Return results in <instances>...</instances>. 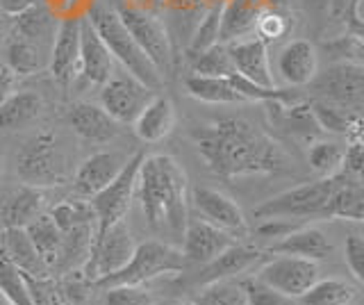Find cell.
I'll use <instances>...</instances> for the list:
<instances>
[{
  "label": "cell",
  "instance_id": "1",
  "mask_svg": "<svg viewBox=\"0 0 364 305\" xmlns=\"http://www.w3.org/2000/svg\"><path fill=\"white\" fill-rule=\"evenodd\" d=\"M208 168L223 180L276 173L287 166L282 146L246 119H223L191 132Z\"/></svg>",
  "mask_w": 364,
  "mask_h": 305
},
{
  "label": "cell",
  "instance_id": "2",
  "mask_svg": "<svg viewBox=\"0 0 364 305\" xmlns=\"http://www.w3.org/2000/svg\"><path fill=\"white\" fill-rule=\"evenodd\" d=\"M136 191L146 223L159 237L182 242L189 221V180L171 155H148L136 176Z\"/></svg>",
  "mask_w": 364,
  "mask_h": 305
},
{
  "label": "cell",
  "instance_id": "3",
  "mask_svg": "<svg viewBox=\"0 0 364 305\" xmlns=\"http://www.w3.org/2000/svg\"><path fill=\"white\" fill-rule=\"evenodd\" d=\"M87 18L96 28L100 39L105 41L114 62H119L123 71L134 75L136 80L144 82L148 89H153V92H159L164 87V75L157 71V66L151 62V58L139 48V43L134 41L128 28L123 26V21L114 12L112 5L98 0V3L89 7Z\"/></svg>",
  "mask_w": 364,
  "mask_h": 305
},
{
  "label": "cell",
  "instance_id": "4",
  "mask_svg": "<svg viewBox=\"0 0 364 305\" xmlns=\"http://www.w3.org/2000/svg\"><path fill=\"white\" fill-rule=\"evenodd\" d=\"M187 259L180 248L162 240H146L139 242L134 248L128 264L121 267L114 274L100 278L94 282V287H114V285H144V282L159 278V276H173L185 269Z\"/></svg>",
  "mask_w": 364,
  "mask_h": 305
},
{
  "label": "cell",
  "instance_id": "5",
  "mask_svg": "<svg viewBox=\"0 0 364 305\" xmlns=\"http://www.w3.org/2000/svg\"><path fill=\"white\" fill-rule=\"evenodd\" d=\"M344 180V173L318 178L316 183H305L294 189L264 200L255 208L257 219H326L328 200Z\"/></svg>",
  "mask_w": 364,
  "mask_h": 305
},
{
  "label": "cell",
  "instance_id": "6",
  "mask_svg": "<svg viewBox=\"0 0 364 305\" xmlns=\"http://www.w3.org/2000/svg\"><path fill=\"white\" fill-rule=\"evenodd\" d=\"M112 7L134 37V41L139 43V48L151 58L157 71L166 77L173 71V41H171V32L164 26V21L148 12V9L132 7L128 3H121V0L112 3Z\"/></svg>",
  "mask_w": 364,
  "mask_h": 305
},
{
  "label": "cell",
  "instance_id": "7",
  "mask_svg": "<svg viewBox=\"0 0 364 305\" xmlns=\"http://www.w3.org/2000/svg\"><path fill=\"white\" fill-rule=\"evenodd\" d=\"M66 151L53 132H41L30 139L16 157V173L21 183L32 187L60 185L66 176Z\"/></svg>",
  "mask_w": 364,
  "mask_h": 305
},
{
  "label": "cell",
  "instance_id": "8",
  "mask_svg": "<svg viewBox=\"0 0 364 305\" xmlns=\"http://www.w3.org/2000/svg\"><path fill=\"white\" fill-rule=\"evenodd\" d=\"M141 160L144 153H136L134 157H130L119 171V176L107 187H102L96 196H91L89 205L96 217V235L107 230L112 223L125 219L136 191V176H139Z\"/></svg>",
  "mask_w": 364,
  "mask_h": 305
},
{
  "label": "cell",
  "instance_id": "9",
  "mask_svg": "<svg viewBox=\"0 0 364 305\" xmlns=\"http://www.w3.org/2000/svg\"><path fill=\"white\" fill-rule=\"evenodd\" d=\"M314 89L318 100L362 112L364 103V66L358 62H333L312 77L307 85Z\"/></svg>",
  "mask_w": 364,
  "mask_h": 305
},
{
  "label": "cell",
  "instance_id": "10",
  "mask_svg": "<svg viewBox=\"0 0 364 305\" xmlns=\"http://www.w3.org/2000/svg\"><path fill=\"white\" fill-rule=\"evenodd\" d=\"M134 248H136V242H134V235L128 221L121 219L117 223H112L107 230L96 235L94 251H91L89 262L82 269L85 278L94 285L96 280L119 271L121 267L128 264Z\"/></svg>",
  "mask_w": 364,
  "mask_h": 305
},
{
  "label": "cell",
  "instance_id": "11",
  "mask_svg": "<svg viewBox=\"0 0 364 305\" xmlns=\"http://www.w3.org/2000/svg\"><path fill=\"white\" fill-rule=\"evenodd\" d=\"M155 94L157 92L121 69L100 85V107L117 123H132Z\"/></svg>",
  "mask_w": 364,
  "mask_h": 305
},
{
  "label": "cell",
  "instance_id": "12",
  "mask_svg": "<svg viewBox=\"0 0 364 305\" xmlns=\"http://www.w3.org/2000/svg\"><path fill=\"white\" fill-rule=\"evenodd\" d=\"M255 278L271 289L284 294V296L299 299L318 280V267L314 259L280 255L269 259V262H262Z\"/></svg>",
  "mask_w": 364,
  "mask_h": 305
},
{
  "label": "cell",
  "instance_id": "13",
  "mask_svg": "<svg viewBox=\"0 0 364 305\" xmlns=\"http://www.w3.org/2000/svg\"><path fill=\"white\" fill-rule=\"evenodd\" d=\"M191 200H193V205H196V210L203 214V219L216 225V228L230 232L232 237H242L248 232L246 214L230 196H225L223 191L212 189V187H193Z\"/></svg>",
  "mask_w": 364,
  "mask_h": 305
},
{
  "label": "cell",
  "instance_id": "14",
  "mask_svg": "<svg viewBox=\"0 0 364 305\" xmlns=\"http://www.w3.org/2000/svg\"><path fill=\"white\" fill-rule=\"evenodd\" d=\"M237 240L205 219H189L182 232V255L187 262L208 264Z\"/></svg>",
  "mask_w": 364,
  "mask_h": 305
},
{
  "label": "cell",
  "instance_id": "15",
  "mask_svg": "<svg viewBox=\"0 0 364 305\" xmlns=\"http://www.w3.org/2000/svg\"><path fill=\"white\" fill-rule=\"evenodd\" d=\"M225 46L237 75H242L246 80L262 87H276V77H273L271 62H269V46L264 39L259 37L235 39L228 41Z\"/></svg>",
  "mask_w": 364,
  "mask_h": 305
},
{
  "label": "cell",
  "instance_id": "16",
  "mask_svg": "<svg viewBox=\"0 0 364 305\" xmlns=\"http://www.w3.org/2000/svg\"><path fill=\"white\" fill-rule=\"evenodd\" d=\"M48 71L62 85H68L80 75V18L60 21L50 46Z\"/></svg>",
  "mask_w": 364,
  "mask_h": 305
},
{
  "label": "cell",
  "instance_id": "17",
  "mask_svg": "<svg viewBox=\"0 0 364 305\" xmlns=\"http://www.w3.org/2000/svg\"><path fill=\"white\" fill-rule=\"evenodd\" d=\"M276 73L291 89L307 87L318 73L316 46L307 39H291L289 43H284L276 60Z\"/></svg>",
  "mask_w": 364,
  "mask_h": 305
},
{
  "label": "cell",
  "instance_id": "18",
  "mask_svg": "<svg viewBox=\"0 0 364 305\" xmlns=\"http://www.w3.org/2000/svg\"><path fill=\"white\" fill-rule=\"evenodd\" d=\"M114 71H117V62L109 48L91 26V21L82 16L80 18V75H85V80L91 85H102L109 80Z\"/></svg>",
  "mask_w": 364,
  "mask_h": 305
},
{
  "label": "cell",
  "instance_id": "19",
  "mask_svg": "<svg viewBox=\"0 0 364 305\" xmlns=\"http://www.w3.org/2000/svg\"><path fill=\"white\" fill-rule=\"evenodd\" d=\"M43 189L18 183L0 189V225L3 228H26L43 212Z\"/></svg>",
  "mask_w": 364,
  "mask_h": 305
},
{
  "label": "cell",
  "instance_id": "20",
  "mask_svg": "<svg viewBox=\"0 0 364 305\" xmlns=\"http://www.w3.org/2000/svg\"><path fill=\"white\" fill-rule=\"evenodd\" d=\"M125 157L117 151H100L80 164L73 178V191L77 196L91 198L96 196L102 187H107L119 171L125 166Z\"/></svg>",
  "mask_w": 364,
  "mask_h": 305
},
{
  "label": "cell",
  "instance_id": "21",
  "mask_svg": "<svg viewBox=\"0 0 364 305\" xmlns=\"http://www.w3.org/2000/svg\"><path fill=\"white\" fill-rule=\"evenodd\" d=\"M267 259L264 253H259L257 248H250L244 244H230L221 255H216L212 262L203 264L205 269L200 271V282L208 285L214 280H228V278H237L242 274H248L255 267H259Z\"/></svg>",
  "mask_w": 364,
  "mask_h": 305
},
{
  "label": "cell",
  "instance_id": "22",
  "mask_svg": "<svg viewBox=\"0 0 364 305\" xmlns=\"http://www.w3.org/2000/svg\"><path fill=\"white\" fill-rule=\"evenodd\" d=\"M96 242V223H82L75 228L62 232L60 251H57V259L53 267V274H75L82 271L89 262L91 251H94Z\"/></svg>",
  "mask_w": 364,
  "mask_h": 305
},
{
  "label": "cell",
  "instance_id": "23",
  "mask_svg": "<svg viewBox=\"0 0 364 305\" xmlns=\"http://www.w3.org/2000/svg\"><path fill=\"white\" fill-rule=\"evenodd\" d=\"M269 251L278 255H294V257H305L318 262V259H326L333 253V244H330L328 235L321 228H316V225H299L296 230L273 242L269 246Z\"/></svg>",
  "mask_w": 364,
  "mask_h": 305
},
{
  "label": "cell",
  "instance_id": "24",
  "mask_svg": "<svg viewBox=\"0 0 364 305\" xmlns=\"http://www.w3.org/2000/svg\"><path fill=\"white\" fill-rule=\"evenodd\" d=\"M134 134L146 144H157L168 137L176 128V107L171 98L164 94H155L148 105L139 112V117L132 121Z\"/></svg>",
  "mask_w": 364,
  "mask_h": 305
},
{
  "label": "cell",
  "instance_id": "25",
  "mask_svg": "<svg viewBox=\"0 0 364 305\" xmlns=\"http://www.w3.org/2000/svg\"><path fill=\"white\" fill-rule=\"evenodd\" d=\"M66 121L87 141H109L119 134V123L96 103H75L68 109Z\"/></svg>",
  "mask_w": 364,
  "mask_h": 305
},
{
  "label": "cell",
  "instance_id": "26",
  "mask_svg": "<svg viewBox=\"0 0 364 305\" xmlns=\"http://www.w3.org/2000/svg\"><path fill=\"white\" fill-rule=\"evenodd\" d=\"M60 18L53 14V9L41 0V3L32 5L18 16H11V35L23 37L37 46L50 50Z\"/></svg>",
  "mask_w": 364,
  "mask_h": 305
},
{
  "label": "cell",
  "instance_id": "27",
  "mask_svg": "<svg viewBox=\"0 0 364 305\" xmlns=\"http://www.w3.org/2000/svg\"><path fill=\"white\" fill-rule=\"evenodd\" d=\"M269 9V0H223L221 5V43L246 37L255 30L259 14Z\"/></svg>",
  "mask_w": 364,
  "mask_h": 305
},
{
  "label": "cell",
  "instance_id": "28",
  "mask_svg": "<svg viewBox=\"0 0 364 305\" xmlns=\"http://www.w3.org/2000/svg\"><path fill=\"white\" fill-rule=\"evenodd\" d=\"M0 248H3V253L18 267L21 274H26L30 278L50 276L48 264L43 262V257L39 255L37 246L32 244L26 228H5V237Z\"/></svg>",
  "mask_w": 364,
  "mask_h": 305
},
{
  "label": "cell",
  "instance_id": "29",
  "mask_svg": "<svg viewBox=\"0 0 364 305\" xmlns=\"http://www.w3.org/2000/svg\"><path fill=\"white\" fill-rule=\"evenodd\" d=\"M43 112L41 94L32 89H21V92L9 94L0 103V130H23L34 123Z\"/></svg>",
  "mask_w": 364,
  "mask_h": 305
},
{
  "label": "cell",
  "instance_id": "30",
  "mask_svg": "<svg viewBox=\"0 0 364 305\" xmlns=\"http://www.w3.org/2000/svg\"><path fill=\"white\" fill-rule=\"evenodd\" d=\"M3 53H5V64L18 77L21 75H34L43 69H48L50 50H46V48L37 46V43L23 39V37L9 35Z\"/></svg>",
  "mask_w": 364,
  "mask_h": 305
},
{
  "label": "cell",
  "instance_id": "31",
  "mask_svg": "<svg viewBox=\"0 0 364 305\" xmlns=\"http://www.w3.org/2000/svg\"><path fill=\"white\" fill-rule=\"evenodd\" d=\"M310 109L318 123V128L323 132L346 134L348 139H360V132H362L360 112L326 103V100H314V103H310Z\"/></svg>",
  "mask_w": 364,
  "mask_h": 305
},
{
  "label": "cell",
  "instance_id": "32",
  "mask_svg": "<svg viewBox=\"0 0 364 305\" xmlns=\"http://www.w3.org/2000/svg\"><path fill=\"white\" fill-rule=\"evenodd\" d=\"M187 94L203 103L212 105H235L246 103L244 96L237 92L230 77H208V75H189L185 80Z\"/></svg>",
  "mask_w": 364,
  "mask_h": 305
},
{
  "label": "cell",
  "instance_id": "33",
  "mask_svg": "<svg viewBox=\"0 0 364 305\" xmlns=\"http://www.w3.org/2000/svg\"><path fill=\"white\" fill-rule=\"evenodd\" d=\"M326 219H350V221L364 219V191L360 180L344 176V180H341L339 187L333 191V196L328 200Z\"/></svg>",
  "mask_w": 364,
  "mask_h": 305
},
{
  "label": "cell",
  "instance_id": "34",
  "mask_svg": "<svg viewBox=\"0 0 364 305\" xmlns=\"http://www.w3.org/2000/svg\"><path fill=\"white\" fill-rule=\"evenodd\" d=\"M355 296H358V287L348 285L346 280L318 278L296 301H299V305H350Z\"/></svg>",
  "mask_w": 364,
  "mask_h": 305
},
{
  "label": "cell",
  "instance_id": "35",
  "mask_svg": "<svg viewBox=\"0 0 364 305\" xmlns=\"http://www.w3.org/2000/svg\"><path fill=\"white\" fill-rule=\"evenodd\" d=\"M26 232L32 240V244L37 246L39 255L43 257V262L48 264L50 274L57 259V251H60V242H62V230L57 228L55 221L50 219V214H39L37 219H32L26 225Z\"/></svg>",
  "mask_w": 364,
  "mask_h": 305
},
{
  "label": "cell",
  "instance_id": "36",
  "mask_svg": "<svg viewBox=\"0 0 364 305\" xmlns=\"http://www.w3.org/2000/svg\"><path fill=\"white\" fill-rule=\"evenodd\" d=\"M221 5L216 3L212 7L205 9V14L200 16V21L196 23V28L191 30L189 35V43H187V55L193 60L196 55H200L203 50H208L214 43H219V35H221Z\"/></svg>",
  "mask_w": 364,
  "mask_h": 305
},
{
  "label": "cell",
  "instance_id": "37",
  "mask_svg": "<svg viewBox=\"0 0 364 305\" xmlns=\"http://www.w3.org/2000/svg\"><path fill=\"white\" fill-rule=\"evenodd\" d=\"M191 305H248V299L242 280L228 278L208 282L198 296L191 301Z\"/></svg>",
  "mask_w": 364,
  "mask_h": 305
},
{
  "label": "cell",
  "instance_id": "38",
  "mask_svg": "<svg viewBox=\"0 0 364 305\" xmlns=\"http://www.w3.org/2000/svg\"><path fill=\"white\" fill-rule=\"evenodd\" d=\"M235 73V66L230 55H228L225 43H214L208 50L191 60V75H208V77H230Z\"/></svg>",
  "mask_w": 364,
  "mask_h": 305
},
{
  "label": "cell",
  "instance_id": "39",
  "mask_svg": "<svg viewBox=\"0 0 364 305\" xmlns=\"http://www.w3.org/2000/svg\"><path fill=\"white\" fill-rule=\"evenodd\" d=\"M341 160H344V146L337 141H312L307 151V162L321 178L337 176L341 171Z\"/></svg>",
  "mask_w": 364,
  "mask_h": 305
},
{
  "label": "cell",
  "instance_id": "40",
  "mask_svg": "<svg viewBox=\"0 0 364 305\" xmlns=\"http://www.w3.org/2000/svg\"><path fill=\"white\" fill-rule=\"evenodd\" d=\"M0 291H3L14 305H34L26 276H23L18 267L3 253V248H0Z\"/></svg>",
  "mask_w": 364,
  "mask_h": 305
},
{
  "label": "cell",
  "instance_id": "41",
  "mask_svg": "<svg viewBox=\"0 0 364 305\" xmlns=\"http://www.w3.org/2000/svg\"><path fill=\"white\" fill-rule=\"evenodd\" d=\"M48 214L62 232L75 228V225H82V223H91V221L96 223L94 210H91L89 200H62V203H57Z\"/></svg>",
  "mask_w": 364,
  "mask_h": 305
},
{
  "label": "cell",
  "instance_id": "42",
  "mask_svg": "<svg viewBox=\"0 0 364 305\" xmlns=\"http://www.w3.org/2000/svg\"><path fill=\"white\" fill-rule=\"evenodd\" d=\"M26 282H28V289H30V296H32L34 305H71V301L66 299L62 285L60 282H55L50 276L48 278L26 276Z\"/></svg>",
  "mask_w": 364,
  "mask_h": 305
},
{
  "label": "cell",
  "instance_id": "43",
  "mask_svg": "<svg viewBox=\"0 0 364 305\" xmlns=\"http://www.w3.org/2000/svg\"><path fill=\"white\" fill-rule=\"evenodd\" d=\"M102 305H155V296L141 285H114L105 287Z\"/></svg>",
  "mask_w": 364,
  "mask_h": 305
},
{
  "label": "cell",
  "instance_id": "44",
  "mask_svg": "<svg viewBox=\"0 0 364 305\" xmlns=\"http://www.w3.org/2000/svg\"><path fill=\"white\" fill-rule=\"evenodd\" d=\"M242 285L246 289L248 305H299V301H296V299L284 296V294L271 289L269 285H264V282L257 280L255 276L242 280Z\"/></svg>",
  "mask_w": 364,
  "mask_h": 305
},
{
  "label": "cell",
  "instance_id": "45",
  "mask_svg": "<svg viewBox=\"0 0 364 305\" xmlns=\"http://www.w3.org/2000/svg\"><path fill=\"white\" fill-rule=\"evenodd\" d=\"M330 53H333L335 62H358L362 64V35H348L335 39L333 43L326 46Z\"/></svg>",
  "mask_w": 364,
  "mask_h": 305
},
{
  "label": "cell",
  "instance_id": "46",
  "mask_svg": "<svg viewBox=\"0 0 364 305\" xmlns=\"http://www.w3.org/2000/svg\"><path fill=\"white\" fill-rule=\"evenodd\" d=\"M344 262L348 271L358 282L364 280V237L362 235H348L344 244Z\"/></svg>",
  "mask_w": 364,
  "mask_h": 305
},
{
  "label": "cell",
  "instance_id": "47",
  "mask_svg": "<svg viewBox=\"0 0 364 305\" xmlns=\"http://www.w3.org/2000/svg\"><path fill=\"white\" fill-rule=\"evenodd\" d=\"M255 30H257V37L269 43V41H276V39L284 37V32H287V21H284L282 14L273 12V9H264L257 18Z\"/></svg>",
  "mask_w": 364,
  "mask_h": 305
},
{
  "label": "cell",
  "instance_id": "48",
  "mask_svg": "<svg viewBox=\"0 0 364 305\" xmlns=\"http://www.w3.org/2000/svg\"><path fill=\"white\" fill-rule=\"evenodd\" d=\"M362 166H364V153H362V141L350 139V144L344 149V160H341V171L348 178H362Z\"/></svg>",
  "mask_w": 364,
  "mask_h": 305
},
{
  "label": "cell",
  "instance_id": "49",
  "mask_svg": "<svg viewBox=\"0 0 364 305\" xmlns=\"http://www.w3.org/2000/svg\"><path fill=\"white\" fill-rule=\"evenodd\" d=\"M162 7L171 16H187V18H193V16H203L208 5H205V0H159ZM212 7V5H210Z\"/></svg>",
  "mask_w": 364,
  "mask_h": 305
},
{
  "label": "cell",
  "instance_id": "50",
  "mask_svg": "<svg viewBox=\"0 0 364 305\" xmlns=\"http://www.w3.org/2000/svg\"><path fill=\"white\" fill-rule=\"evenodd\" d=\"M299 228V223H291L289 219H264V223L257 228V235L262 237H273V240H280L287 232Z\"/></svg>",
  "mask_w": 364,
  "mask_h": 305
},
{
  "label": "cell",
  "instance_id": "51",
  "mask_svg": "<svg viewBox=\"0 0 364 305\" xmlns=\"http://www.w3.org/2000/svg\"><path fill=\"white\" fill-rule=\"evenodd\" d=\"M16 80H18V75L11 71L5 62H0V103H3L9 94L16 92Z\"/></svg>",
  "mask_w": 364,
  "mask_h": 305
},
{
  "label": "cell",
  "instance_id": "52",
  "mask_svg": "<svg viewBox=\"0 0 364 305\" xmlns=\"http://www.w3.org/2000/svg\"><path fill=\"white\" fill-rule=\"evenodd\" d=\"M37 3H41V0H0V12L7 16H18L21 12H26V9Z\"/></svg>",
  "mask_w": 364,
  "mask_h": 305
},
{
  "label": "cell",
  "instance_id": "53",
  "mask_svg": "<svg viewBox=\"0 0 364 305\" xmlns=\"http://www.w3.org/2000/svg\"><path fill=\"white\" fill-rule=\"evenodd\" d=\"M9 35H11V16H7V14L0 12V53H3V48H5V43H7Z\"/></svg>",
  "mask_w": 364,
  "mask_h": 305
},
{
  "label": "cell",
  "instance_id": "54",
  "mask_svg": "<svg viewBox=\"0 0 364 305\" xmlns=\"http://www.w3.org/2000/svg\"><path fill=\"white\" fill-rule=\"evenodd\" d=\"M121 3H128L132 7H139V9H148V12H153L157 0H121Z\"/></svg>",
  "mask_w": 364,
  "mask_h": 305
},
{
  "label": "cell",
  "instance_id": "55",
  "mask_svg": "<svg viewBox=\"0 0 364 305\" xmlns=\"http://www.w3.org/2000/svg\"><path fill=\"white\" fill-rule=\"evenodd\" d=\"M348 3L350 0H330V12H333V16H341Z\"/></svg>",
  "mask_w": 364,
  "mask_h": 305
},
{
  "label": "cell",
  "instance_id": "56",
  "mask_svg": "<svg viewBox=\"0 0 364 305\" xmlns=\"http://www.w3.org/2000/svg\"><path fill=\"white\" fill-rule=\"evenodd\" d=\"M0 305H14V303H11L7 296H5V294L3 291H0Z\"/></svg>",
  "mask_w": 364,
  "mask_h": 305
},
{
  "label": "cell",
  "instance_id": "57",
  "mask_svg": "<svg viewBox=\"0 0 364 305\" xmlns=\"http://www.w3.org/2000/svg\"><path fill=\"white\" fill-rule=\"evenodd\" d=\"M216 3H223V0H208V5H216Z\"/></svg>",
  "mask_w": 364,
  "mask_h": 305
},
{
  "label": "cell",
  "instance_id": "58",
  "mask_svg": "<svg viewBox=\"0 0 364 305\" xmlns=\"http://www.w3.org/2000/svg\"><path fill=\"white\" fill-rule=\"evenodd\" d=\"M178 305H191V303H178Z\"/></svg>",
  "mask_w": 364,
  "mask_h": 305
}]
</instances>
